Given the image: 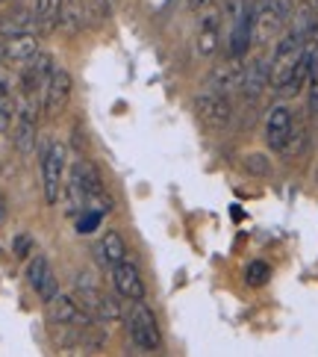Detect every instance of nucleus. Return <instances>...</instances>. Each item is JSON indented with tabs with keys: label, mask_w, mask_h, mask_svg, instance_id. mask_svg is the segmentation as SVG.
<instances>
[{
	"label": "nucleus",
	"mask_w": 318,
	"mask_h": 357,
	"mask_svg": "<svg viewBox=\"0 0 318 357\" xmlns=\"http://www.w3.org/2000/svg\"><path fill=\"white\" fill-rule=\"evenodd\" d=\"M295 9V0H260L253 6V45H271Z\"/></svg>",
	"instance_id": "nucleus-1"
},
{
	"label": "nucleus",
	"mask_w": 318,
	"mask_h": 357,
	"mask_svg": "<svg viewBox=\"0 0 318 357\" xmlns=\"http://www.w3.org/2000/svg\"><path fill=\"white\" fill-rule=\"evenodd\" d=\"M307 45L310 42L298 39V36H289V33L280 39L274 56H271V89H277V92H280V89L289 83V77L295 74L298 62L303 56V50H307Z\"/></svg>",
	"instance_id": "nucleus-2"
},
{
	"label": "nucleus",
	"mask_w": 318,
	"mask_h": 357,
	"mask_svg": "<svg viewBox=\"0 0 318 357\" xmlns=\"http://www.w3.org/2000/svg\"><path fill=\"white\" fill-rule=\"evenodd\" d=\"M62 177H65V145L62 142H47L42 151V186H45V201L54 207L62 195Z\"/></svg>",
	"instance_id": "nucleus-3"
},
{
	"label": "nucleus",
	"mask_w": 318,
	"mask_h": 357,
	"mask_svg": "<svg viewBox=\"0 0 318 357\" xmlns=\"http://www.w3.org/2000/svg\"><path fill=\"white\" fill-rule=\"evenodd\" d=\"M127 331H130V340L136 342V349H142V351H157L162 346L157 319L148 304H142V301H136L130 316H127Z\"/></svg>",
	"instance_id": "nucleus-4"
},
{
	"label": "nucleus",
	"mask_w": 318,
	"mask_h": 357,
	"mask_svg": "<svg viewBox=\"0 0 318 357\" xmlns=\"http://www.w3.org/2000/svg\"><path fill=\"white\" fill-rule=\"evenodd\" d=\"M77 301H80V307L95 319V322H118V319H121L118 301L112 296H106V292H100L97 287L86 284L83 275L77 280Z\"/></svg>",
	"instance_id": "nucleus-5"
},
{
	"label": "nucleus",
	"mask_w": 318,
	"mask_h": 357,
	"mask_svg": "<svg viewBox=\"0 0 318 357\" xmlns=\"http://www.w3.org/2000/svg\"><path fill=\"white\" fill-rule=\"evenodd\" d=\"M195 112L207 127H227L230 119H233L230 98L221 95V92H212V89L195 95Z\"/></svg>",
	"instance_id": "nucleus-6"
},
{
	"label": "nucleus",
	"mask_w": 318,
	"mask_h": 357,
	"mask_svg": "<svg viewBox=\"0 0 318 357\" xmlns=\"http://www.w3.org/2000/svg\"><path fill=\"white\" fill-rule=\"evenodd\" d=\"M54 74V59L47 54H33L21 68V92L33 98V95H45V89Z\"/></svg>",
	"instance_id": "nucleus-7"
},
{
	"label": "nucleus",
	"mask_w": 318,
	"mask_h": 357,
	"mask_svg": "<svg viewBox=\"0 0 318 357\" xmlns=\"http://www.w3.org/2000/svg\"><path fill=\"white\" fill-rule=\"evenodd\" d=\"M47 322L50 325H88V322H95V319L80 307L77 298L59 296L56 292V296L47 301Z\"/></svg>",
	"instance_id": "nucleus-8"
},
{
	"label": "nucleus",
	"mask_w": 318,
	"mask_h": 357,
	"mask_svg": "<svg viewBox=\"0 0 318 357\" xmlns=\"http://www.w3.org/2000/svg\"><path fill=\"white\" fill-rule=\"evenodd\" d=\"M71 74L62 71V68H54V74H50V83L45 89V112L47 116H59L62 109H65L68 98H71Z\"/></svg>",
	"instance_id": "nucleus-9"
},
{
	"label": "nucleus",
	"mask_w": 318,
	"mask_h": 357,
	"mask_svg": "<svg viewBox=\"0 0 318 357\" xmlns=\"http://www.w3.org/2000/svg\"><path fill=\"white\" fill-rule=\"evenodd\" d=\"M286 33L289 36H298V39L303 42H315L318 36V6L312 3H298L295 9H292V18L286 24Z\"/></svg>",
	"instance_id": "nucleus-10"
},
{
	"label": "nucleus",
	"mask_w": 318,
	"mask_h": 357,
	"mask_svg": "<svg viewBox=\"0 0 318 357\" xmlns=\"http://www.w3.org/2000/svg\"><path fill=\"white\" fill-rule=\"evenodd\" d=\"M292 127H295V121H292L289 107H274L269 112V119H265V142H269V148H274L280 154V148L286 145Z\"/></svg>",
	"instance_id": "nucleus-11"
},
{
	"label": "nucleus",
	"mask_w": 318,
	"mask_h": 357,
	"mask_svg": "<svg viewBox=\"0 0 318 357\" xmlns=\"http://www.w3.org/2000/svg\"><path fill=\"white\" fill-rule=\"evenodd\" d=\"M241 77H245V68L239 66L236 56H230L224 66H218V68L212 71L209 89H212V92H221V95L230 98L233 92H241Z\"/></svg>",
	"instance_id": "nucleus-12"
},
{
	"label": "nucleus",
	"mask_w": 318,
	"mask_h": 357,
	"mask_svg": "<svg viewBox=\"0 0 318 357\" xmlns=\"http://www.w3.org/2000/svg\"><path fill=\"white\" fill-rule=\"evenodd\" d=\"M112 284H116L118 296L130 298V301H142L145 298V284H142V275L136 272L133 263H118L116 269H112Z\"/></svg>",
	"instance_id": "nucleus-13"
},
{
	"label": "nucleus",
	"mask_w": 318,
	"mask_h": 357,
	"mask_svg": "<svg viewBox=\"0 0 318 357\" xmlns=\"http://www.w3.org/2000/svg\"><path fill=\"white\" fill-rule=\"evenodd\" d=\"M35 139H39V121H35V112L21 109L15 127H12V145H15L21 154H30V151L35 148Z\"/></svg>",
	"instance_id": "nucleus-14"
},
{
	"label": "nucleus",
	"mask_w": 318,
	"mask_h": 357,
	"mask_svg": "<svg viewBox=\"0 0 318 357\" xmlns=\"http://www.w3.org/2000/svg\"><path fill=\"white\" fill-rule=\"evenodd\" d=\"M265 86H271V62H265V59L248 62L245 77H241V92L248 98H260Z\"/></svg>",
	"instance_id": "nucleus-15"
},
{
	"label": "nucleus",
	"mask_w": 318,
	"mask_h": 357,
	"mask_svg": "<svg viewBox=\"0 0 318 357\" xmlns=\"http://www.w3.org/2000/svg\"><path fill=\"white\" fill-rule=\"evenodd\" d=\"M218 33H221V12L209 9L198 27V54L200 56H212L215 50H218Z\"/></svg>",
	"instance_id": "nucleus-16"
},
{
	"label": "nucleus",
	"mask_w": 318,
	"mask_h": 357,
	"mask_svg": "<svg viewBox=\"0 0 318 357\" xmlns=\"http://www.w3.org/2000/svg\"><path fill=\"white\" fill-rule=\"evenodd\" d=\"M33 54H39V39H35L33 33L9 36L6 45H3V56L12 62H27Z\"/></svg>",
	"instance_id": "nucleus-17"
},
{
	"label": "nucleus",
	"mask_w": 318,
	"mask_h": 357,
	"mask_svg": "<svg viewBox=\"0 0 318 357\" xmlns=\"http://www.w3.org/2000/svg\"><path fill=\"white\" fill-rule=\"evenodd\" d=\"M62 3L65 0H35V6H33V24L39 27L42 33H50V30H56L59 27V15H62Z\"/></svg>",
	"instance_id": "nucleus-18"
},
{
	"label": "nucleus",
	"mask_w": 318,
	"mask_h": 357,
	"mask_svg": "<svg viewBox=\"0 0 318 357\" xmlns=\"http://www.w3.org/2000/svg\"><path fill=\"white\" fill-rule=\"evenodd\" d=\"M97 257L104 260L106 266H112V269H116V266H118V263H124V257H127L124 239H121L116 231H109L104 239H100V245H97Z\"/></svg>",
	"instance_id": "nucleus-19"
},
{
	"label": "nucleus",
	"mask_w": 318,
	"mask_h": 357,
	"mask_svg": "<svg viewBox=\"0 0 318 357\" xmlns=\"http://www.w3.org/2000/svg\"><path fill=\"white\" fill-rule=\"evenodd\" d=\"M59 27L65 30V33H80V30L86 27V12L80 9L77 0H65V3H62Z\"/></svg>",
	"instance_id": "nucleus-20"
},
{
	"label": "nucleus",
	"mask_w": 318,
	"mask_h": 357,
	"mask_svg": "<svg viewBox=\"0 0 318 357\" xmlns=\"http://www.w3.org/2000/svg\"><path fill=\"white\" fill-rule=\"evenodd\" d=\"M30 21H35V18H33V12H27V9H21V6H18V9H12L3 21H0V33H3V36L27 33Z\"/></svg>",
	"instance_id": "nucleus-21"
},
{
	"label": "nucleus",
	"mask_w": 318,
	"mask_h": 357,
	"mask_svg": "<svg viewBox=\"0 0 318 357\" xmlns=\"http://www.w3.org/2000/svg\"><path fill=\"white\" fill-rule=\"evenodd\" d=\"M307 145H310L307 130H303V127H292V133H289V139H286V145L280 148V157H283V160H298L303 151H307Z\"/></svg>",
	"instance_id": "nucleus-22"
},
{
	"label": "nucleus",
	"mask_w": 318,
	"mask_h": 357,
	"mask_svg": "<svg viewBox=\"0 0 318 357\" xmlns=\"http://www.w3.org/2000/svg\"><path fill=\"white\" fill-rule=\"evenodd\" d=\"M112 15V6H109V0H88V9H86V24H104L109 21Z\"/></svg>",
	"instance_id": "nucleus-23"
},
{
	"label": "nucleus",
	"mask_w": 318,
	"mask_h": 357,
	"mask_svg": "<svg viewBox=\"0 0 318 357\" xmlns=\"http://www.w3.org/2000/svg\"><path fill=\"white\" fill-rule=\"evenodd\" d=\"M47 272H50V263H47L45 254H39V257H33L30 269H27V280H30V287H33V289H39V287H42V280L47 278Z\"/></svg>",
	"instance_id": "nucleus-24"
},
{
	"label": "nucleus",
	"mask_w": 318,
	"mask_h": 357,
	"mask_svg": "<svg viewBox=\"0 0 318 357\" xmlns=\"http://www.w3.org/2000/svg\"><path fill=\"white\" fill-rule=\"evenodd\" d=\"M269 278H271V269H269V263H262V260H253L245 272L248 287H262V284H269Z\"/></svg>",
	"instance_id": "nucleus-25"
},
{
	"label": "nucleus",
	"mask_w": 318,
	"mask_h": 357,
	"mask_svg": "<svg viewBox=\"0 0 318 357\" xmlns=\"http://www.w3.org/2000/svg\"><path fill=\"white\" fill-rule=\"evenodd\" d=\"M245 172L253 174V177H265V174H271V162L262 154H248L245 157Z\"/></svg>",
	"instance_id": "nucleus-26"
},
{
	"label": "nucleus",
	"mask_w": 318,
	"mask_h": 357,
	"mask_svg": "<svg viewBox=\"0 0 318 357\" xmlns=\"http://www.w3.org/2000/svg\"><path fill=\"white\" fill-rule=\"evenodd\" d=\"M100 215H104V213H97V210H83V215L77 219V234H92L95 227L100 225Z\"/></svg>",
	"instance_id": "nucleus-27"
},
{
	"label": "nucleus",
	"mask_w": 318,
	"mask_h": 357,
	"mask_svg": "<svg viewBox=\"0 0 318 357\" xmlns=\"http://www.w3.org/2000/svg\"><path fill=\"white\" fill-rule=\"evenodd\" d=\"M307 109L312 116H318V62L312 68V77H310V100H307Z\"/></svg>",
	"instance_id": "nucleus-28"
},
{
	"label": "nucleus",
	"mask_w": 318,
	"mask_h": 357,
	"mask_svg": "<svg viewBox=\"0 0 318 357\" xmlns=\"http://www.w3.org/2000/svg\"><path fill=\"white\" fill-rule=\"evenodd\" d=\"M30 245H33V239H30L27 234H21V236L15 239V257H27V251H30Z\"/></svg>",
	"instance_id": "nucleus-29"
},
{
	"label": "nucleus",
	"mask_w": 318,
	"mask_h": 357,
	"mask_svg": "<svg viewBox=\"0 0 318 357\" xmlns=\"http://www.w3.org/2000/svg\"><path fill=\"white\" fill-rule=\"evenodd\" d=\"M12 127V112H9V107H0V133H6Z\"/></svg>",
	"instance_id": "nucleus-30"
},
{
	"label": "nucleus",
	"mask_w": 318,
	"mask_h": 357,
	"mask_svg": "<svg viewBox=\"0 0 318 357\" xmlns=\"http://www.w3.org/2000/svg\"><path fill=\"white\" fill-rule=\"evenodd\" d=\"M186 3H189V9H195V12H198V9H203V6H209L212 0H186Z\"/></svg>",
	"instance_id": "nucleus-31"
},
{
	"label": "nucleus",
	"mask_w": 318,
	"mask_h": 357,
	"mask_svg": "<svg viewBox=\"0 0 318 357\" xmlns=\"http://www.w3.org/2000/svg\"><path fill=\"white\" fill-rule=\"evenodd\" d=\"M0 107H9V92H6L3 83H0Z\"/></svg>",
	"instance_id": "nucleus-32"
},
{
	"label": "nucleus",
	"mask_w": 318,
	"mask_h": 357,
	"mask_svg": "<svg viewBox=\"0 0 318 357\" xmlns=\"http://www.w3.org/2000/svg\"><path fill=\"white\" fill-rule=\"evenodd\" d=\"M3 210H6V204H3V198H0V222H3V215H6Z\"/></svg>",
	"instance_id": "nucleus-33"
},
{
	"label": "nucleus",
	"mask_w": 318,
	"mask_h": 357,
	"mask_svg": "<svg viewBox=\"0 0 318 357\" xmlns=\"http://www.w3.org/2000/svg\"><path fill=\"white\" fill-rule=\"evenodd\" d=\"M0 59H6V56H3V45H0Z\"/></svg>",
	"instance_id": "nucleus-34"
},
{
	"label": "nucleus",
	"mask_w": 318,
	"mask_h": 357,
	"mask_svg": "<svg viewBox=\"0 0 318 357\" xmlns=\"http://www.w3.org/2000/svg\"><path fill=\"white\" fill-rule=\"evenodd\" d=\"M315 6H318V0H315Z\"/></svg>",
	"instance_id": "nucleus-35"
},
{
	"label": "nucleus",
	"mask_w": 318,
	"mask_h": 357,
	"mask_svg": "<svg viewBox=\"0 0 318 357\" xmlns=\"http://www.w3.org/2000/svg\"><path fill=\"white\" fill-rule=\"evenodd\" d=\"M0 3H3V0H0Z\"/></svg>",
	"instance_id": "nucleus-36"
}]
</instances>
